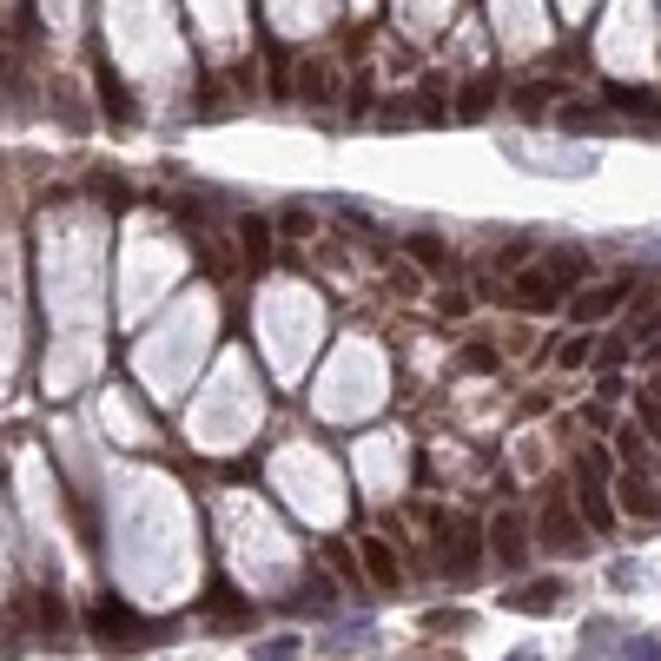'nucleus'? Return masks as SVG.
Listing matches in <instances>:
<instances>
[{"label":"nucleus","mask_w":661,"mask_h":661,"mask_svg":"<svg viewBox=\"0 0 661 661\" xmlns=\"http://www.w3.org/2000/svg\"><path fill=\"white\" fill-rule=\"evenodd\" d=\"M543 550H583V530H576V516H569V503H563V490H550L543 497Z\"/></svg>","instance_id":"20e7f679"},{"label":"nucleus","mask_w":661,"mask_h":661,"mask_svg":"<svg viewBox=\"0 0 661 661\" xmlns=\"http://www.w3.org/2000/svg\"><path fill=\"white\" fill-rule=\"evenodd\" d=\"M205 609H218V616H245V603H238L232 589H212V596H205Z\"/></svg>","instance_id":"b1692460"},{"label":"nucleus","mask_w":661,"mask_h":661,"mask_svg":"<svg viewBox=\"0 0 661 661\" xmlns=\"http://www.w3.org/2000/svg\"><path fill=\"white\" fill-rule=\"evenodd\" d=\"M510 661H536V655H510Z\"/></svg>","instance_id":"2f4dec72"},{"label":"nucleus","mask_w":661,"mask_h":661,"mask_svg":"<svg viewBox=\"0 0 661 661\" xmlns=\"http://www.w3.org/2000/svg\"><path fill=\"white\" fill-rule=\"evenodd\" d=\"M576 490H583V516H589V530H609V523H616V510H609L603 483H583V477H576Z\"/></svg>","instance_id":"4468645a"},{"label":"nucleus","mask_w":661,"mask_h":661,"mask_svg":"<svg viewBox=\"0 0 661 661\" xmlns=\"http://www.w3.org/2000/svg\"><path fill=\"white\" fill-rule=\"evenodd\" d=\"M20 609H26V616H33V629H46V636L66 622V609H60V596H53V589H26V596H20Z\"/></svg>","instance_id":"f8f14e48"},{"label":"nucleus","mask_w":661,"mask_h":661,"mask_svg":"<svg viewBox=\"0 0 661 661\" xmlns=\"http://www.w3.org/2000/svg\"><path fill=\"white\" fill-rule=\"evenodd\" d=\"M609 113H636V119H661L655 86H609Z\"/></svg>","instance_id":"9d476101"},{"label":"nucleus","mask_w":661,"mask_h":661,"mask_svg":"<svg viewBox=\"0 0 661 661\" xmlns=\"http://www.w3.org/2000/svg\"><path fill=\"white\" fill-rule=\"evenodd\" d=\"M364 569H371V583H377V589H397V576H404V569H397V550H391V543H377V536L364 543Z\"/></svg>","instance_id":"9b49d317"},{"label":"nucleus","mask_w":661,"mask_h":661,"mask_svg":"<svg viewBox=\"0 0 661 661\" xmlns=\"http://www.w3.org/2000/svg\"><path fill=\"white\" fill-rule=\"evenodd\" d=\"M642 437L661 444V397H642Z\"/></svg>","instance_id":"393cba45"},{"label":"nucleus","mask_w":661,"mask_h":661,"mask_svg":"<svg viewBox=\"0 0 661 661\" xmlns=\"http://www.w3.org/2000/svg\"><path fill=\"white\" fill-rule=\"evenodd\" d=\"M516 298H523L530 311H556V305H563V285H556L550 271H516Z\"/></svg>","instance_id":"1a4fd4ad"},{"label":"nucleus","mask_w":661,"mask_h":661,"mask_svg":"<svg viewBox=\"0 0 661 661\" xmlns=\"http://www.w3.org/2000/svg\"><path fill=\"white\" fill-rule=\"evenodd\" d=\"M238 245H245L252 265H265V258H271V225H265V218H245V225H238Z\"/></svg>","instance_id":"ddd939ff"},{"label":"nucleus","mask_w":661,"mask_h":661,"mask_svg":"<svg viewBox=\"0 0 661 661\" xmlns=\"http://www.w3.org/2000/svg\"><path fill=\"white\" fill-rule=\"evenodd\" d=\"M616 450H622V457H642V450H649V437L629 424V430H616Z\"/></svg>","instance_id":"5701e85b"},{"label":"nucleus","mask_w":661,"mask_h":661,"mask_svg":"<svg viewBox=\"0 0 661 661\" xmlns=\"http://www.w3.org/2000/svg\"><path fill=\"white\" fill-rule=\"evenodd\" d=\"M99 106H106L113 119H132V99H126V86H119L113 73H99Z\"/></svg>","instance_id":"dca6fc26"},{"label":"nucleus","mask_w":661,"mask_h":661,"mask_svg":"<svg viewBox=\"0 0 661 661\" xmlns=\"http://www.w3.org/2000/svg\"><path fill=\"white\" fill-rule=\"evenodd\" d=\"M86 192H99V199H106L113 212H119V205H132V199H126V185H119L113 172H93V179H86Z\"/></svg>","instance_id":"6ab92c4d"},{"label":"nucleus","mask_w":661,"mask_h":661,"mask_svg":"<svg viewBox=\"0 0 661 661\" xmlns=\"http://www.w3.org/2000/svg\"><path fill=\"white\" fill-rule=\"evenodd\" d=\"M563 126H576V132H596V126H609V113H603V106H563Z\"/></svg>","instance_id":"a211bd4d"},{"label":"nucleus","mask_w":661,"mask_h":661,"mask_svg":"<svg viewBox=\"0 0 661 661\" xmlns=\"http://www.w3.org/2000/svg\"><path fill=\"white\" fill-rule=\"evenodd\" d=\"M291 99H305V106H331V99H338V66H331V60H305V66L291 73Z\"/></svg>","instance_id":"7ed1b4c3"},{"label":"nucleus","mask_w":661,"mask_h":661,"mask_svg":"<svg viewBox=\"0 0 661 661\" xmlns=\"http://www.w3.org/2000/svg\"><path fill=\"white\" fill-rule=\"evenodd\" d=\"M411 252H417V265H424V271H444V245H437L430 232H417V238H411Z\"/></svg>","instance_id":"412c9836"},{"label":"nucleus","mask_w":661,"mask_h":661,"mask_svg":"<svg viewBox=\"0 0 661 661\" xmlns=\"http://www.w3.org/2000/svg\"><path fill=\"white\" fill-rule=\"evenodd\" d=\"M463 622H470V616H457V609H437V616H430V629H437V636H457Z\"/></svg>","instance_id":"a878e982"},{"label":"nucleus","mask_w":661,"mask_h":661,"mask_svg":"<svg viewBox=\"0 0 661 661\" xmlns=\"http://www.w3.org/2000/svg\"><path fill=\"white\" fill-rule=\"evenodd\" d=\"M86 629H93V642H106V649H139V642H146V622H139L132 609H119V603L86 609Z\"/></svg>","instance_id":"f03ea898"},{"label":"nucleus","mask_w":661,"mask_h":661,"mask_svg":"<svg viewBox=\"0 0 661 661\" xmlns=\"http://www.w3.org/2000/svg\"><path fill=\"white\" fill-rule=\"evenodd\" d=\"M622 510L636 523H661V490L649 483V470H622Z\"/></svg>","instance_id":"39448f33"},{"label":"nucleus","mask_w":661,"mask_h":661,"mask_svg":"<svg viewBox=\"0 0 661 661\" xmlns=\"http://www.w3.org/2000/svg\"><path fill=\"white\" fill-rule=\"evenodd\" d=\"M324 556H331V569H338L344 583H358V556H351V543H331Z\"/></svg>","instance_id":"4be33fe9"},{"label":"nucleus","mask_w":661,"mask_h":661,"mask_svg":"<svg viewBox=\"0 0 661 661\" xmlns=\"http://www.w3.org/2000/svg\"><path fill=\"white\" fill-rule=\"evenodd\" d=\"M258 655H265V661H291V655H298V642H265Z\"/></svg>","instance_id":"c756f323"},{"label":"nucleus","mask_w":661,"mask_h":661,"mask_svg":"<svg viewBox=\"0 0 661 661\" xmlns=\"http://www.w3.org/2000/svg\"><path fill=\"white\" fill-rule=\"evenodd\" d=\"M556 603H563V576H536V583L510 589V609H523V616H543V609H556Z\"/></svg>","instance_id":"6e6552de"},{"label":"nucleus","mask_w":661,"mask_h":661,"mask_svg":"<svg viewBox=\"0 0 661 661\" xmlns=\"http://www.w3.org/2000/svg\"><path fill=\"white\" fill-rule=\"evenodd\" d=\"M437 556H444V576H477V563H483V523L477 516H444L437 523Z\"/></svg>","instance_id":"f257e3e1"},{"label":"nucleus","mask_w":661,"mask_h":661,"mask_svg":"<svg viewBox=\"0 0 661 661\" xmlns=\"http://www.w3.org/2000/svg\"><path fill=\"white\" fill-rule=\"evenodd\" d=\"M278 225H285V232H291V238H311V212H285V218H278Z\"/></svg>","instance_id":"bb28decb"},{"label":"nucleus","mask_w":661,"mask_h":661,"mask_svg":"<svg viewBox=\"0 0 661 661\" xmlns=\"http://www.w3.org/2000/svg\"><path fill=\"white\" fill-rule=\"evenodd\" d=\"M457 113H463V119H483V113H490V79L463 86V93H457Z\"/></svg>","instance_id":"f3484780"},{"label":"nucleus","mask_w":661,"mask_h":661,"mask_svg":"<svg viewBox=\"0 0 661 661\" xmlns=\"http://www.w3.org/2000/svg\"><path fill=\"white\" fill-rule=\"evenodd\" d=\"M550 99H556V86H550V79H536V86H523V93H516V113H543Z\"/></svg>","instance_id":"aec40b11"},{"label":"nucleus","mask_w":661,"mask_h":661,"mask_svg":"<svg viewBox=\"0 0 661 661\" xmlns=\"http://www.w3.org/2000/svg\"><path fill=\"white\" fill-rule=\"evenodd\" d=\"M563 364H589V338H569V344H563Z\"/></svg>","instance_id":"cd10ccee"},{"label":"nucleus","mask_w":661,"mask_h":661,"mask_svg":"<svg viewBox=\"0 0 661 661\" xmlns=\"http://www.w3.org/2000/svg\"><path fill=\"white\" fill-rule=\"evenodd\" d=\"M543 271H550L556 285H583V278H589V258H583V252H556Z\"/></svg>","instance_id":"2eb2a0df"},{"label":"nucleus","mask_w":661,"mask_h":661,"mask_svg":"<svg viewBox=\"0 0 661 661\" xmlns=\"http://www.w3.org/2000/svg\"><path fill=\"white\" fill-rule=\"evenodd\" d=\"M622 298H629V278H616V285H589V291L569 305V318H576V324H603Z\"/></svg>","instance_id":"423d86ee"},{"label":"nucleus","mask_w":661,"mask_h":661,"mask_svg":"<svg viewBox=\"0 0 661 661\" xmlns=\"http://www.w3.org/2000/svg\"><path fill=\"white\" fill-rule=\"evenodd\" d=\"M463 364H470V371H497V351H483V344H477V351H463Z\"/></svg>","instance_id":"c85d7f7f"},{"label":"nucleus","mask_w":661,"mask_h":661,"mask_svg":"<svg viewBox=\"0 0 661 661\" xmlns=\"http://www.w3.org/2000/svg\"><path fill=\"white\" fill-rule=\"evenodd\" d=\"M649 397H661V377H655V391H649Z\"/></svg>","instance_id":"7c9ffc66"},{"label":"nucleus","mask_w":661,"mask_h":661,"mask_svg":"<svg viewBox=\"0 0 661 661\" xmlns=\"http://www.w3.org/2000/svg\"><path fill=\"white\" fill-rule=\"evenodd\" d=\"M490 543H497V563H510V569H523V556H530V530L516 523V510H503V516L490 523Z\"/></svg>","instance_id":"0eeeda50"}]
</instances>
